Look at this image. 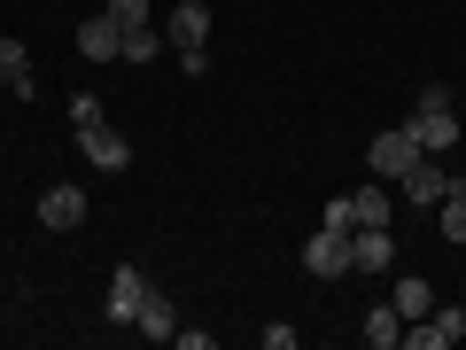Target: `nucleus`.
<instances>
[{
    "label": "nucleus",
    "instance_id": "1",
    "mask_svg": "<svg viewBox=\"0 0 466 350\" xmlns=\"http://www.w3.org/2000/svg\"><path fill=\"white\" fill-rule=\"evenodd\" d=\"M412 140H420V156L459 149V109H451V86H420V101H412Z\"/></svg>",
    "mask_w": 466,
    "mask_h": 350
},
{
    "label": "nucleus",
    "instance_id": "2",
    "mask_svg": "<svg viewBox=\"0 0 466 350\" xmlns=\"http://www.w3.org/2000/svg\"><path fill=\"white\" fill-rule=\"evenodd\" d=\"M303 273H319V281H342V273H358V257H350V233H342V226H319L311 242H303Z\"/></svg>",
    "mask_w": 466,
    "mask_h": 350
},
{
    "label": "nucleus",
    "instance_id": "3",
    "mask_svg": "<svg viewBox=\"0 0 466 350\" xmlns=\"http://www.w3.org/2000/svg\"><path fill=\"white\" fill-rule=\"evenodd\" d=\"M459 335H466V312H459V304H435L428 319L404 327V350H443V343H459Z\"/></svg>",
    "mask_w": 466,
    "mask_h": 350
},
{
    "label": "nucleus",
    "instance_id": "4",
    "mask_svg": "<svg viewBox=\"0 0 466 350\" xmlns=\"http://www.w3.org/2000/svg\"><path fill=\"white\" fill-rule=\"evenodd\" d=\"M373 171H381V180H404V171L420 164V140H412V125H397V133H373Z\"/></svg>",
    "mask_w": 466,
    "mask_h": 350
},
{
    "label": "nucleus",
    "instance_id": "5",
    "mask_svg": "<svg viewBox=\"0 0 466 350\" xmlns=\"http://www.w3.org/2000/svg\"><path fill=\"white\" fill-rule=\"evenodd\" d=\"M78 149H86V164H94V171H125V164H133V140H116L101 117H94V125H78Z\"/></svg>",
    "mask_w": 466,
    "mask_h": 350
},
{
    "label": "nucleus",
    "instance_id": "6",
    "mask_svg": "<svg viewBox=\"0 0 466 350\" xmlns=\"http://www.w3.org/2000/svg\"><path fill=\"white\" fill-rule=\"evenodd\" d=\"M350 257H358V273H389L397 265V233L389 226H350Z\"/></svg>",
    "mask_w": 466,
    "mask_h": 350
},
{
    "label": "nucleus",
    "instance_id": "7",
    "mask_svg": "<svg viewBox=\"0 0 466 350\" xmlns=\"http://www.w3.org/2000/svg\"><path fill=\"white\" fill-rule=\"evenodd\" d=\"M39 226H47V233H78V226H86V187H47Z\"/></svg>",
    "mask_w": 466,
    "mask_h": 350
},
{
    "label": "nucleus",
    "instance_id": "8",
    "mask_svg": "<svg viewBox=\"0 0 466 350\" xmlns=\"http://www.w3.org/2000/svg\"><path fill=\"white\" fill-rule=\"evenodd\" d=\"M140 296H148V273H140V265H116L109 273V327H125V319L140 312Z\"/></svg>",
    "mask_w": 466,
    "mask_h": 350
},
{
    "label": "nucleus",
    "instance_id": "9",
    "mask_svg": "<svg viewBox=\"0 0 466 350\" xmlns=\"http://www.w3.org/2000/svg\"><path fill=\"white\" fill-rule=\"evenodd\" d=\"M78 55H86V63L125 55V24H116V16H86V24H78Z\"/></svg>",
    "mask_w": 466,
    "mask_h": 350
},
{
    "label": "nucleus",
    "instance_id": "10",
    "mask_svg": "<svg viewBox=\"0 0 466 350\" xmlns=\"http://www.w3.org/2000/svg\"><path fill=\"white\" fill-rule=\"evenodd\" d=\"M397 187H404V202H443V187H451V171H443V164H435V156H420V164H412V171H404V180H397Z\"/></svg>",
    "mask_w": 466,
    "mask_h": 350
},
{
    "label": "nucleus",
    "instance_id": "11",
    "mask_svg": "<svg viewBox=\"0 0 466 350\" xmlns=\"http://www.w3.org/2000/svg\"><path fill=\"white\" fill-rule=\"evenodd\" d=\"M133 327L148 335V343H171V335H179V319H171V296H156V288H148V296H140V312H133Z\"/></svg>",
    "mask_w": 466,
    "mask_h": 350
},
{
    "label": "nucleus",
    "instance_id": "12",
    "mask_svg": "<svg viewBox=\"0 0 466 350\" xmlns=\"http://www.w3.org/2000/svg\"><path fill=\"white\" fill-rule=\"evenodd\" d=\"M0 86H8L16 101L39 86V78H32V55H24V39H0Z\"/></svg>",
    "mask_w": 466,
    "mask_h": 350
},
{
    "label": "nucleus",
    "instance_id": "13",
    "mask_svg": "<svg viewBox=\"0 0 466 350\" xmlns=\"http://www.w3.org/2000/svg\"><path fill=\"white\" fill-rule=\"evenodd\" d=\"M202 39H210V8L202 0H179L171 8V47H202Z\"/></svg>",
    "mask_w": 466,
    "mask_h": 350
},
{
    "label": "nucleus",
    "instance_id": "14",
    "mask_svg": "<svg viewBox=\"0 0 466 350\" xmlns=\"http://www.w3.org/2000/svg\"><path fill=\"white\" fill-rule=\"evenodd\" d=\"M366 343L373 350H397L404 343V312H397V304H373V312H366Z\"/></svg>",
    "mask_w": 466,
    "mask_h": 350
},
{
    "label": "nucleus",
    "instance_id": "15",
    "mask_svg": "<svg viewBox=\"0 0 466 350\" xmlns=\"http://www.w3.org/2000/svg\"><path fill=\"white\" fill-rule=\"evenodd\" d=\"M389 304H397L404 319H428V312H435V288H428V281L412 273V281H397V296H389Z\"/></svg>",
    "mask_w": 466,
    "mask_h": 350
},
{
    "label": "nucleus",
    "instance_id": "16",
    "mask_svg": "<svg viewBox=\"0 0 466 350\" xmlns=\"http://www.w3.org/2000/svg\"><path fill=\"white\" fill-rule=\"evenodd\" d=\"M350 202H358V226H389V187H350Z\"/></svg>",
    "mask_w": 466,
    "mask_h": 350
},
{
    "label": "nucleus",
    "instance_id": "17",
    "mask_svg": "<svg viewBox=\"0 0 466 350\" xmlns=\"http://www.w3.org/2000/svg\"><path fill=\"white\" fill-rule=\"evenodd\" d=\"M156 55H164L156 24H125V63H156Z\"/></svg>",
    "mask_w": 466,
    "mask_h": 350
},
{
    "label": "nucleus",
    "instance_id": "18",
    "mask_svg": "<svg viewBox=\"0 0 466 350\" xmlns=\"http://www.w3.org/2000/svg\"><path fill=\"white\" fill-rule=\"evenodd\" d=\"M443 242H466V187H443Z\"/></svg>",
    "mask_w": 466,
    "mask_h": 350
},
{
    "label": "nucleus",
    "instance_id": "19",
    "mask_svg": "<svg viewBox=\"0 0 466 350\" xmlns=\"http://www.w3.org/2000/svg\"><path fill=\"white\" fill-rule=\"evenodd\" d=\"M319 226H342V233H350V226H358V202H350V195H334V202H327V218H319Z\"/></svg>",
    "mask_w": 466,
    "mask_h": 350
},
{
    "label": "nucleus",
    "instance_id": "20",
    "mask_svg": "<svg viewBox=\"0 0 466 350\" xmlns=\"http://www.w3.org/2000/svg\"><path fill=\"white\" fill-rule=\"evenodd\" d=\"M109 16L116 24H148V0H109Z\"/></svg>",
    "mask_w": 466,
    "mask_h": 350
}]
</instances>
